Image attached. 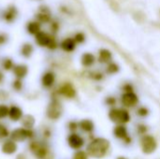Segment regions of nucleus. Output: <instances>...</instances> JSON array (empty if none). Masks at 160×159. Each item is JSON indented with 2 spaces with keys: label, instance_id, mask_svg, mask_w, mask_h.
Masks as SVG:
<instances>
[{
  "label": "nucleus",
  "instance_id": "obj_1",
  "mask_svg": "<svg viewBox=\"0 0 160 159\" xmlns=\"http://www.w3.org/2000/svg\"><path fill=\"white\" fill-rule=\"evenodd\" d=\"M110 142L104 138H97L90 142V143L86 147V152L88 156L94 158H102L104 157L109 149H110Z\"/></svg>",
  "mask_w": 160,
  "mask_h": 159
},
{
  "label": "nucleus",
  "instance_id": "obj_2",
  "mask_svg": "<svg viewBox=\"0 0 160 159\" xmlns=\"http://www.w3.org/2000/svg\"><path fill=\"white\" fill-rule=\"evenodd\" d=\"M109 118L115 124L125 125L130 121V114L124 109H112L109 112Z\"/></svg>",
  "mask_w": 160,
  "mask_h": 159
},
{
  "label": "nucleus",
  "instance_id": "obj_3",
  "mask_svg": "<svg viewBox=\"0 0 160 159\" xmlns=\"http://www.w3.org/2000/svg\"><path fill=\"white\" fill-rule=\"evenodd\" d=\"M141 148L142 153L145 155L153 154L158 148V143L156 139L151 135H144L141 139Z\"/></svg>",
  "mask_w": 160,
  "mask_h": 159
},
{
  "label": "nucleus",
  "instance_id": "obj_4",
  "mask_svg": "<svg viewBox=\"0 0 160 159\" xmlns=\"http://www.w3.org/2000/svg\"><path fill=\"white\" fill-rule=\"evenodd\" d=\"M63 113V107L57 100H52L47 108V116L52 120H56L61 117Z\"/></svg>",
  "mask_w": 160,
  "mask_h": 159
},
{
  "label": "nucleus",
  "instance_id": "obj_5",
  "mask_svg": "<svg viewBox=\"0 0 160 159\" xmlns=\"http://www.w3.org/2000/svg\"><path fill=\"white\" fill-rule=\"evenodd\" d=\"M30 149L38 159H50L48 157H51V153L49 149L45 147L43 144L39 142H32L30 144Z\"/></svg>",
  "mask_w": 160,
  "mask_h": 159
},
{
  "label": "nucleus",
  "instance_id": "obj_6",
  "mask_svg": "<svg viewBox=\"0 0 160 159\" xmlns=\"http://www.w3.org/2000/svg\"><path fill=\"white\" fill-rule=\"evenodd\" d=\"M33 136V132L27 128H16L10 134V138L14 142H23L27 138H31Z\"/></svg>",
  "mask_w": 160,
  "mask_h": 159
},
{
  "label": "nucleus",
  "instance_id": "obj_7",
  "mask_svg": "<svg viewBox=\"0 0 160 159\" xmlns=\"http://www.w3.org/2000/svg\"><path fill=\"white\" fill-rule=\"evenodd\" d=\"M52 38H53V37L52 35H50L49 33L44 32L42 30L35 36V41L39 47H47L48 48L51 41L52 40Z\"/></svg>",
  "mask_w": 160,
  "mask_h": 159
},
{
  "label": "nucleus",
  "instance_id": "obj_8",
  "mask_svg": "<svg viewBox=\"0 0 160 159\" xmlns=\"http://www.w3.org/2000/svg\"><path fill=\"white\" fill-rule=\"evenodd\" d=\"M68 143L70 148L74 150H80L84 145V140L77 133H71L68 137Z\"/></svg>",
  "mask_w": 160,
  "mask_h": 159
},
{
  "label": "nucleus",
  "instance_id": "obj_9",
  "mask_svg": "<svg viewBox=\"0 0 160 159\" xmlns=\"http://www.w3.org/2000/svg\"><path fill=\"white\" fill-rule=\"evenodd\" d=\"M121 101H122V104L128 108H131V107H134L137 105L138 101H139V98L137 97V95L131 91L129 92H127L125 93L123 96H122V98H121Z\"/></svg>",
  "mask_w": 160,
  "mask_h": 159
},
{
  "label": "nucleus",
  "instance_id": "obj_10",
  "mask_svg": "<svg viewBox=\"0 0 160 159\" xmlns=\"http://www.w3.org/2000/svg\"><path fill=\"white\" fill-rule=\"evenodd\" d=\"M17 16H18V9H17V7L14 5L8 6L4 10V12L2 14V17H3L4 21L6 22H8V23L13 22L16 20Z\"/></svg>",
  "mask_w": 160,
  "mask_h": 159
},
{
  "label": "nucleus",
  "instance_id": "obj_11",
  "mask_svg": "<svg viewBox=\"0 0 160 159\" xmlns=\"http://www.w3.org/2000/svg\"><path fill=\"white\" fill-rule=\"evenodd\" d=\"M58 93L68 98H72L76 96V91L75 88L72 86V84H70L69 82H66L63 85H61L58 89Z\"/></svg>",
  "mask_w": 160,
  "mask_h": 159
},
{
  "label": "nucleus",
  "instance_id": "obj_12",
  "mask_svg": "<svg viewBox=\"0 0 160 159\" xmlns=\"http://www.w3.org/2000/svg\"><path fill=\"white\" fill-rule=\"evenodd\" d=\"M40 82L43 87L51 88L55 82V74L52 71H46L42 74Z\"/></svg>",
  "mask_w": 160,
  "mask_h": 159
},
{
  "label": "nucleus",
  "instance_id": "obj_13",
  "mask_svg": "<svg viewBox=\"0 0 160 159\" xmlns=\"http://www.w3.org/2000/svg\"><path fill=\"white\" fill-rule=\"evenodd\" d=\"M36 20L40 23H47L51 22V13L48 7H40L38 12L36 14Z\"/></svg>",
  "mask_w": 160,
  "mask_h": 159
},
{
  "label": "nucleus",
  "instance_id": "obj_14",
  "mask_svg": "<svg viewBox=\"0 0 160 159\" xmlns=\"http://www.w3.org/2000/svg\"><path fill=\"white\" fill-rule=\"evenodd\" d=\"M12 72L15 76V78L18 79H24L28 74V67L24 64H17L14 66Z\"/></svg>",
  "mask_w": 160,
  "mask_h": 159
},
{
  "label": "nucleus",
  "instance_id": "obj_15",
  "mask_svg": "<svg viewBox=\"0 0 160 159\" xmlns=\"http://www.w3.org/2000/svg\"><path fill=\"white\" fill-rule=\"evenodd\" d=\"M25 29L29 35L36 36L38 32L41 31V23L39 22H38L37 20L36 21H30L26 23Z\"/></svg>",
  "mask_w": 160,
  "mask_h": 159
},
{
  "label": "nucleus",
  "instance_id": "obj_16",
  "mask_svg": "<svg viewBox=\"0 0 160 159\" xmlns=\"http://www.w3.org/2000/svg\"><path fill=\"white\" fill-rule=\"evenodd\" d=\"M23 114H22V111L21 108H19L18 106H15V105H12L10 108H9V111H8V117L11 121L13 122H17L19 120H21L22 118Z\"/></svg>",
  "mask_w": 160,
  "mask_h": 159
},
{
  "label": "nucleus",
  "instance_id": "obj_17",
  "mask_svg": "<svg viewBox=\"0 0 160 159\" xmlns=\"http://www.w3.org/2000/svg\"><path fill=\"white\" fill-rule=\"evenodd\" d=\"M76 41L74 38H71V37H67L65 38L61 43H60V47L63 51L65 52H73L76 48Z\"/></svg>",
  "mask_w": 160,
  "mask_h": 159
},
{
  "label": "nucleus",
  "instance_id": "obj_18",
  "mask_svg": "<svg viewBox=\"0 0 160 159\" xmlns=\"http://www.w3.org/2000/svg\"><path fill=\"white\" fill-rule=\"evenodd\" d=\"M113 135L115 138L124 141L126 138L128 137V128L124 125H118L113 128Z\"/></svg>",
  "mask_w": 160,
  "mask_h": 159
},
{
  "label": "nucleus",
  "instance_id": "obj_19",
  "mask_svg": "<svg viewBox=\"0 0 160 159\" xmlns=\"http://www.w3.org/2000/svg\"><path fill=\"white\" fill-rule=\"evenodd\" d=\"M17 151V145L14 141H7L2 146V152L6 155H12Z\"/></svg>",
  "mask_w": 160,
  "mask_h": 159
},
{
  "label": "nucleus",
  "instance_id": "obj_20",
  "mask_svg": "<svg viewBox=\"0 0 160 159\" xmlns=\"http://www.w3.org/2000/svg\"><path fill=\"white\" fill-rule=\"evenodd\" d=\"M34 52V46L31 43H23L20 49V54L24 58H30Z\"/></svg>",
  "mask_w": 160,
  "mask_h": 159
},
{
  "label": "nucleus",
  "instance_id": "obj_21",
  "mask_svg": "<svg viewBox=\"0 0 160 159\" xmlns=\"http://www.w3.org/2000/svg\"><path fill=\"white\" fill-rule=\"evenodd\" d=\"M79 127L80 128L85 132V133H91L93 132L94 128H95V126H94V123L89 120V119H84V120H82L80 123H79Z\"/></svg>",
  "mask_w": 160,
  "mask_h": 159
},
{
  "label": "nucleus",
  "instance_id": "obj_22",
  "mask_svg": "<svg viewBox=\"0 0 160 159\" xmlns=\"http://www.w3.org/2000/svg\"><path fill=\"white\" fill-rule=\"evenodd\" d=\"M21 120L22 126L27 129H31L35 125V118L32 115H24Z\"/></svg>",
  "mask_w": 160,
  "mask_h": 159
},
{
  "label": "nucleus",
  "instance_id": "obj_23",
  "mask_svg": "<svg viewBox=\"0 0 160 159\" xmlns=\"http://www.w3.org/2000/svg\"><path fill=\"white\" fill-rule=\"evenodd\" d=\"M95 63V57L92 53L86 52L82 56V64L84 67H91Z\"/></svg>",
  "mask_w": 160,
  "mask_h": 159
},
{
  "label": "nucleus",
  "instance_id": "obj_24",
  "mask_svg": "<svg viewBox=\"0 0 160 159\" xmlns=\"http://www.w3.org/2000/svg\"><path fill=\"white\" fill-rule=\"evenodd\" d=\"M14 63H13V60L9 57H6L3 59L2 61V68L4 70H7V71H9V70H12L13 67H14Z\"/></svg>",
  "mask_w": 160,
  "mask_h": 159
},
{
  "label": "nucleus",
  "instance_id": "obj_25",
  "mask_svg": "<svg viewBox=\"0 0 160 159\" xmlns=\"http://www.w3.org/2000/svg\"><path fill=\"white\" fill-rule=\"evenodd\" d=\"M112 58V53L107 51V50H101L99 52V61H101L102 63H106L109 62Z\"/></svg>",
  "mask_w": 160,
  "mask_h": 159
},
{
  "label": "nucleus",
  "instance_id": "obj_26",
  "mask_svg": "<svg viewBox=\"0 0 160 159\" xmlns=\"http://www.w3.org/2000/svg\"><path fill=\"white\" fill-rule=\"evenodd\" d=\"M9 108L6 104H0V119H4L8 116Z\"/></svg>",
  "mask_w": 160,
  "mask_h": 159
},
{
  "label": "nucleus",
  "instance_id": "obj_27",
  "mask_svg": "<svg viewBox=\"0 0 160 159\" xmlns=\"http://www.w3.org/2000/svg\"><path fill=\"white\" fill-rule=\"evenodd\" d=\"M22 86H23V84H22V79L16 78V79L12 82V88H13L14 90H16V91H21V90L22 89Z\"/></svg>",
  "mask_w": 160,
  "mask_h": 159
},
{
  "label": "nucleus",
  "instance_id": "obj_28",
  "mask_svg": "<svg viewBox=\"0 0 160 159\" xmlns=\"http://www.w3.org/2000/svg\"><path fill=\"white\" fill-rule=\"evenodd\" d=\"M88 154L87 152L85 151H82V150H79L77 151L74 156H73V158L72 159H88Z\"/></svg>",
  "mask_w": 160,
  "mask_h": 159
},
{
  "label": "nucleus",
  "instance_id": "obj_29",
  "mask_svg": "<svg viewBox=\"0 0 160 159\" xmlns=\"http://www.w3.org/2000/svg\"><path fill=\"white\" fill-rule=\"evenodd\" d=\"M8 136V128L4 125L0 124V141L3 140V139H5V138H7Z\"/></svg>",
  "mask_w": 160,
  "mask_h": 159
},
{
  "label": "nucleus",
  "instance_id": "obj_30",
  "mask_svg": "<svg viewBox=\"0 0 160 159\" xmlns=\"http://www.w3.org/2000/svg\"><path fill=\"white\" fill-rule=\"evenodd\" d=\"M84 36H83V34H82V33H78V34H76L75 35V37H74V39H75V41L76 42H78V43H82V42H83L84 41Z\"/></svg>",
  "mask_w": 160,
  "mask_h": 159
},
{
  "label": "nucleus",
  "instance_id": "obj_31",
  "mask_svg": "<svg viewBox=\"0 0 160 159\" xmlns=\"http://www.w3.org/2000/svg\"><path fill=\"white\" fill-rule=\"evenodd\" d=\"M137 131L139 134H142V135H145L146 131H147V127L143 125H140L138 127H137Z\"/></svg>",
  "mask_w": 160,
  "mask_h": 159
},
{
  "label": "nucleus",
  "instance_id": "obj_32",
  "mask_svg": "<svg viewBox=\"0 0 160 159\" xmlns=\"http://www.w3.org/2000/svg\"><path fill=\"white\" fill-rule=\"evenodd\" d=\"M108 72H110V73H114V72H116L117 70H118V67L116 66V65H114V64H111L109 67H108Z\"/></svg>",
  "mask_w": 160,
  "mask_h": 159
},
{
  "label": "nucleus",
  "instance_id": "obj_33",
  "mask_svg": "<svg viewBox=\"0 0 160 159\" xmlns=\"http://www.w3.org/2000/svg\"><path fill=\"white\" fill-rule=\"evenodd\" d=\"M137 113H138L140 116L144 117V116H146V115L148 114V111H147L145 108H141V109H139V111L137 112Z\"/></svg>",
  "mask_w": 160,
  "mask_h": 159
},
{
  "label": "nucleus",
  "instance_id": "obj_34",
  "mask_svg": "<svg viewBox=\"0 0 160 159\" xmlns=\"http://www.w3.org/2000/svg\"><path fill=\"white\" fill-rule=\"evenodd\" d=\"M8 41V36L4 33H0V45L5 44Z\"/></svg>",
  "mask_w": 160,
  "mask_h": 159
},
{
  "label": "nucleus",
  "instance_id": "obj_35",
  "mask_svg": "<svg viewBox=\"0 0 160 159\" xmlns=\"http://www.w3.org/2000/svg\"><path fill=\"white\" fill-rule=\"evenodd\" d=\"M69 129L71 130V131H75L77 128H78V127H79V124H77V123H75V122H70L69 123Z\"/></svg>",
  "mask_w": 160,
  "mask_h": 159
},
{
  "label": "nucleus",
  "instance_id": "obj_36",
  "mask_svg": "<svg viewBox=\"0 0 160 159\" xmlns=\"http://www.w3.org/2000/svg\"><path fill=\"white\" fill-rule=\"evenodd\" d=\"M51 29H52V31H53V32H56V30H57V24H56L55 22L52 23Z\"/></svg>",
  "mask_w": 160,
  "mask_h": 159
},
{
  "label": "nucleus",
  "instance_id": "obj_37",
  "mask_svg": "<svg viewBox=\"0 0 160 159\" xmlns=\"http://www.w3.org/2000/svg\"><path fill=\"white\" fill-rule=\"evenodd\" d=\"M3 80H4V74L0 71V83L3 82Z\"/></svg>",
  "mask_w": 160,
  "mask_h": 159
},
{
  "label": "nucleus",
  "instance_id": "obj_38",
  "mask_svg": "<svg viewBox=\"0 0 160 159\" xmlns=\"http://www.w3.org/2000/svg\"><path fill=\"white\" fill-rule=\"evenodd\" d=\"M116 159H128L127 157H118Z\"/></svg>",
  "mask_w": 160,
  "mask_h": 159
}]
</instances>
